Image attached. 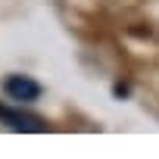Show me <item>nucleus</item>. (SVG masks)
<instances>
[{
	"mask_svg": "<svg viewBox=\"0 0 159 159\" xmlns=\"http://www.w3.org/2000/svg\"><path fill=\"white\" fill-rule=\"evenodd\" d=\"M3 91L16 103H34L41 97V84L34 81V78H28V75H10L3 81Z\"/></svg>",
	"mask_w": 159,
	"mask_h": 159,
	"instance_id": "nucleus-1",
	"label": "nucleus"
},
{
	"mask_svg": "<svg viewBox=\"0 0 159 159\" xmlns=\"http://www.w3.org/2000/svg\"><path fill=\"white\" fill-rule=\"evenodd\" d=\"M0 119H3L13 131H47V122L41 116H31V112H22V109L0 106Z\"/></svg>",
	"mask_w": 159,
	"mask_h": 159,
	"instance_id": "nucleus-2",
	"label": "nucleus"
}]
</instances>
